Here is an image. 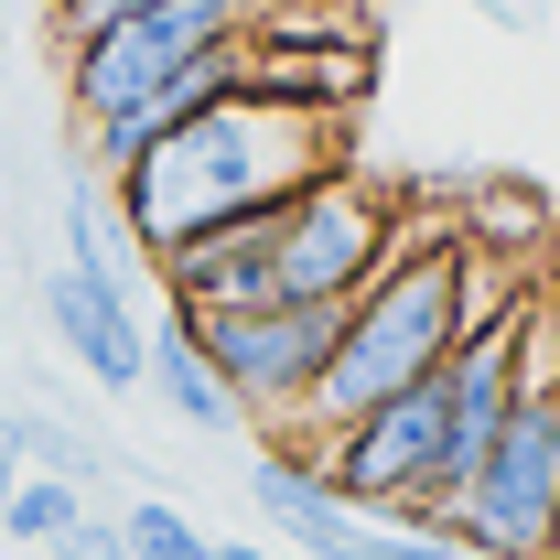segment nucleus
Masks as SVG:
<instances>
[{"mask_svg":"<svg viewBox=\"0 0 560 560\" xmlns=\"http://www.w3.org/2000/svg\"><path fill=\"white\" fill-rule=\"evenodd\" d=\"M335 162H346V119L237 86V97H215L195 119H173L151 151H130V162L108 173V206H119L140 270H151L162 248H184V237H206V226L270 215L280 195H302V184L335 173Z\"/></svg>","mask_w":560,"mask_h":560,"instance_id":"obj_1","label":"nucleus"},{"mask_svg":"<svg viewBox=\"0 0 560 560\" xmlns=\"http://www.w3.org/2000/svg\"><path fill=\"white\" fill-rule=\"evenodd\" d=\"M464 346V226H399V248L377 259V280L335 313V355L313 388V431H346L355 410L420 388L442 355Z\"/></svg>","mask_w":560,"mask_h":560,"instance_id":"obj_2","label":"nucleus"},{"mask_svg":"<svg viewBox=\"0 0 560 560\" xmlns=\"http://www.w3.org/2000/svg\"><path fill=\"white\" fill-rule=\"evenodd\" d=\"M259 0H130V11H97L66 33V108H75V140L86 130H119L140 119L184 66L226 55L248 33Z\"/></svg>","mask_w":560,"mask_h":560,"instance_id":"obj_3","label":"nucleus"},{"mask_svg":"<svg viewBox=\"0 0 560 560\" xmlns=\"http://www.w3.org/2000/svg\"><path fill=\"white\" fill-rule=\"evenodd\" d=\"M399 226H410V206H399L388 184H366L355 162L313 173V184L280 195V215H270V302H335V313H346L355 291L377 280V259L399 248Z\"/></svg>","mask_w":560,"mask_h":560,"instance_id":"obj_4","label":"nucleus"},{"mask_svg":"<svg viewBox=\"0 0 560 560\" xmlns=\"http://www.w3.org/2000/svg\"><path fill=\"white\" fill-rule=\"evenodd\" d=\"M206 366L226 377L237 420L259 442H302L313 431V388L335 355V302H237V313H184Z\"/></svg>","mask_w":560,"mask_h":560,"instance_id":"obj_5","label":"nucleus"},{"mask_svg":"<svg viewBox=\"0 0 560 560\" xmlns=\"http://www.w3.org/2000/svg\"><path fill=\"white\" fill-rule=\"evenodd\" d=\"M442 528L486 560H550L560 550V388H517L486 464L453 486Z\"/></svg>","mask_w":560,"mask_h":560,"instance_id":"obj_6","label":"nucleus"},{"mask_svg":"<svg viewBox=\"0 0 560 560\" xmlns=\"http://www.w3.org/2000/svg\"><path fill=\"white\" fill-rule=\"evenodd\" d=\"M33 302H44V335L66 346V366L86 377V388H108V399H130V388H140V355H151V313H140V291H130V280L55 259V270L33 280Z\"/></svg>","mask_w":560,"mask_h":560,"instance_id":"obj_7","label":"nucleus"},{"mask_svg":"<svg viewBox=\"0 0 560 560\" xmlns=\"http://www.w3.org/2000/svg\"><path fill=\"white\" fill-rule=\"evenodd\" d=\"M270 215H237V226H206V237L162 248V259H151L162 313H237V302H270Z\"/></svg>","mask_w":560,"mask_h":560,"instance_id":"obj_8","label":"nucleus"},{"mask_svg":"<svg viewBox=\"0 0 560 560\" xmlns=\"http://www.w3.org/2000/svg\"><path fill=\"white\" fill-rule=\"evenodd\" d=\"M140 388H151L162 410L184 420V431H237V399H226V377L206 366V346H195V324H184V313H162V324H151Z\"/></svg>","mask_w":560,"mask_h":560,"instance_id":"obj_9","label":"nucleus"},{"mask_svg":"<svg viewBox=\"0 0 560 560\" xmlns=\"http://www.w3.org/2000/svg\"><path fill=\"white\" fill-rule=\"evenodd\" d=\"M55 237H66V259L75 270H108V280H130V226H119V206H108V184H97V173H86V162H75L66 173V195H55Z\"/></svg>","mask_w":560,"mask_h":560,"instance_id":"obj_10","label":"nucleus"},{"mask_svg":"<svg viewBox=\"0 0 560 560\" xmlns=\"http://www.w3.org/2000/svg\"><path fill=\"white\" fill-rule=\"evenodd\" d=\"M11 442H22V475H66V486H97L108 475V453L86 431H66V420H44V410H11Z\"/></svg>","mask_w":560,"mask_h":560,"instance_id":"obj_11","label":"nucleus"},{"mask_svg":"<svg viewBox=\"0 0 560 560\" xmlns=\"http://www.w3.org/2000/svg\"><path fill=\"white\" fill-rule=\"evenodd\" d=\"M119 539H130V560H215V539L173 495H130V506H119Z\"/></svg>","mask_w":560,"mask_h":560,"instance_id":"obj_12","label":"nucleus"},{"mask_svg":"<svg viewBox=\"0 0 560 560\" xmlns=\"http://www.w3.org/2000/svg\"><path fill=\"white\" fill-rule=\"evenodd\" d=\"M75 517H86V486H66V475H22V486H11V517H0V539H33V550H55Z\"/></svg>","mask_w":560,"mask_h":560,"instance_id":"obj_13","label":"nucleus"},{"mask_svg":"<svg viewBox=\"0 0 560 560\" xmlns=\"http://www.w3.org/2000/svg\"><path fill=\"white\" fill-rule=\"evenodd\" d=\"M355 560H486V550H464L453 528H388V517H366Z\"/></svg>","mask_w":560,"mask_h":560,"instance_id":"obj_14","label":"nucleus"},{"mask_svg":"<svg viewBox=\"0 0 560 560\" xmlns=\"http://www.w3.org/2000/svg\"><path fill=\"white\" fill-rule=\"evenodd\" d=\"M55 560H130V539H119V517H97V506H86L66 539H55Z\"/></svg>","mask_w":560,"mask_h":560,"instance_id":"obj_15","label":"nucleus"},{"mask_svg":"<svg viewBox=\"0 0 560 560\" xmlns=\"http://www.w3.org/2000/svg\"><path fill=\"white\" fill-rule=\"evenodd\" d=\"M495 22H506V33H539V22H550V0H486Z\"/></svg>","mask_w":560,"mask_h":560,"instance_id":"obj_16","label":"nucleus"},{"mask_svg":"<svg viewBox=\"0 0 560 560\" xmlns=\"http://www.w3.org/2000/svg\"><path fill=\"white\" fill-rule=\"evenodd\" d=\"M11 486H22V442H11V410H0V517H11Z\"/></svg>","mask_w":560,"mask_h":560,"instance_id":"obj_17","label":"nucleus"},{"mask_svg":"<svg viewBox=\"0 0 560 560\" xmlns=\"http://www.w3.org/2000/svg\"><path fill=\"white\" fill-rule=\"evenodd\" d=\"M215 560H291V550H270V539H215Z\"/></svg>","mask_w":560,"mask_h":560,"instance_id":"obj_18","label":"nucleus"},{"mask_svg":"<svg viewBox=\"0 0 560 560\" xmlns=\"http://www.w3.org/2000/svg\"><path fill=\"white\" fill-rule=\"evenodd\" d=\"M550 560H560V550H550Z\"/></svg>","mask_w":560,"mask_h":560,"instance_id":"obj_19","label":"nucleus"}]
</instances>
